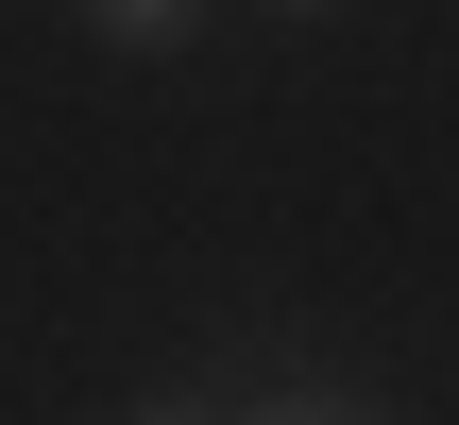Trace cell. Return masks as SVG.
<instances>
[{"mask_svg": "<svg viewBox=\"0 0 459 425\" xmlns=\"http://www.w3.org/2000/svg\"><path fill=\"white\" fill-rule=\"evenodd\" d=\"M238 425H392V409H375L358 375H273V392H255Z\"/></svg>", "mask_w": 459, "mask_h": 425, "instance_id": "cell-1", "label": "cell"}, {"mask_svg": "<svg viewBox=\"0 0 459 425\" xmlns=\"http://www.w3.org/2000/svg\"><path fill=\"white\" fill-rule=\"evenodd\" d=\"M85 34H102V51H187L204 0H85Z\"/></svg>", "mask_w": 459, "mask_h": 425, "instance_id": "cell-2", "label": "cell"}, {"mask_svg": "<svg viewBox=\"0 0 459 425\" xmlns=\"http://www.w3.org/2000/svg\"><path fill=\"white\" fill-rule=\"evenodd\" d=\"M119 425H221V409H187V392H170V409H119Z\"/></svg>", "mask_w": 459, "mask_h": 425, "instance_id": "cell-3", "label": "cell"}, {"mask_svg": "<svg viewBox=\"0 0 459 425\" xmlns=\"http://www.w3.org/2000/svg\"><path fill=\"white\" fill-rule=\"evenodd\" d=\"M273 17H324V0H273Z\"/></svg>", "mask_w": 459, "mask_h": 425, "instance_id": "cell-4", "label": "cell"}]
</instances>
